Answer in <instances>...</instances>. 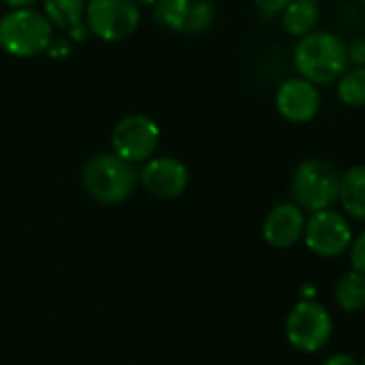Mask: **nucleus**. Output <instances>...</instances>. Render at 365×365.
I'll return each mask as SVG.
<instances>
[{
    "label": "nucleus",
    "instance_id": "1",
    "mask_svg": "<svg viewBox=\"0 0 365 365\" xmlns=\"http://www.w3.org/2000/svg\"><path fill=\"white\" fill-rule=\"evenodd\" d=\"M293 64L299 77L314 86L338 81L349 68V45L334 32L321 30L299 38L293 51Z\"/></svg>",
    "mask_w": 365,
    "mask_h": 365
},
{
    "label": "nucleus",
    "instance_id": "2",
    "mask_svg": "<svg viewBox=\"0 0 365 365\" xmlns=\"http://www.w3.org/2000/svg\"><path fill=\"white\" fill-rule=\"evenodd\" d=\"M137 171L130 163L122 160L113 152L94 154L81 171V184L86 192L105 205H118L133 197L137 186Z\"/></svg>",
    "mask_w": 365,
    "mask_h": 365
},
{
    "label": "nucleus",
    "instance_id": "3",
    "mask_svg": "<svg viewBox=\"0 0 365 365\" xmlns=\"http://www.w3.org/2000/svg\"><path fill=\"white\" fill-rule=\"evenodd\" d=\"M51 28V21L30 6L11 9L0 17V47L15 58H34L49 49Z\"/></svg>",
    "mask_w": 365,
    "mask_h": 365
},
{
    "label": "nucleus",
    "instance_id": "4",
    "mask_svg": "<svg viewBox=\"0 0 365 365\" xmlns=\"http://www.w3.org/2000/svg\"><path fill=\"white\" fill-rule=\"evenodd\" d=\"M293 203L304 212L331 210L340 192V171L325 158H306L291 180Z\"/></svg>",
    "mask_w": 365,
    "mask_h": 365
},
{
    "label": "nucleus",
    "instance_id": "5",
    "mask_svg": "<svg viewBox=\"0 0 365 365\" xmlns=\"http://www.w3.org/2000/svg\"><path fill=\"white\" fill-rule=\"evenodd\" d=\"M331 336L334 319L323 304L302 299L291 308L287 317V340L295 351L314 355L329 344Z\"/></svg>",
    "mask_w": 365,
    "mask_h": 365
},
{
    "label": "nucleus",
    "instance_id": "6",
    "mask_svg": "<svg viewBox=\"0 0 365 365\" xmlns=\"http://www.w3.org/2000/svg\"><path fill=\"white\" fill-rule=\"evenodd\" d=\"M86 21L101 41L120 43L137 32L141 13L135 0H88Z\"/></svg>",
    "mask_w": 365,
    "mask_h": 365
},
{
    "label": "nucleus",
    "instance_id": "7",
    "mask_svg": "<svg viewBox=\"0 0 365 365\" xmlns=\"http://www.w3.org/2000/svg\"><path fill=\"white\" fill-rule=\"evenodd\" d=\"M158 141H160L158 124L143 113H133L122 118L111 133L113 154L130 165L148 163L154 156Z\"/></svg>",
    "mask_w": 365,
    "mask_h": 365
},
{
    "label": "nucleus",
    "instance_id": "8",
    "mask_svg": "<svg viewBox=\"0 0 365 365\" xmlns=\"http://www.w3.org/2000/svg\"><path fill=\"white\" fill-rule=\"evenodd\" d=\"M304 242L310 252L323 259L344 255L353 244V229L344 214L331 210L314 212L306 218Z\"/></svg>",
    "mask_w": 365,
    "mask_h": 365
},
{
    "label": "nucleus",
    "instance_id": "9",
    "mask_svg": "<svg viewBox=\"0 0 365 365\" xmlns=\"http://www.w3.org/2000/svg\"><path fill=\"white\" fill-rule=\"evenodd\" d=\"M216 17L214 0H158L154 4V19L182 34L205 32Z\"/></svg>",
    "mask_w": 365,
    "mask_h": 365
},
{
    "label": "nucleus",
    "instance_id": "10",
    "mask_svg": "<svg viewBox=\"0 0 365 365\" xmlns=\"http://www.w3.org/2000/svg\"><path fill=\"white\" fill-rule=\"evenodd\" d=\"M139 182L152 197L171 201L186 192L190 184V173L182 160L171 156H158L150 158L143 165V169L139 171Z\"/></svg>",
    "mask_w": 365,
    "mask_h": 365
},
{
    "label": "nucleus",
    "instance_id": "11",
    "mask_svg": "<svg viewBox=\"0 0 365 365\" xmlns=\"http://www.w3.org/2000/svg\"><path fill=\"white\" fill-rule=\"evenodd\" d=\"M276 109L278 113L293 124H308L321 111V92L319 86L310 83L304 77H291L280 83L276 90Z\"/></svg>",
    "mask_w": 365,
    "mask_h": 365
},
{
    "label": "nucleus",
    "instance_id": "12",
    "mask_svg": "<svg viewBox=\"0 0 365 365\" xmlns=\"http://www.w3.org/2000/svg\"><path fill=\"white\" fill-rule=\"evenodd\" d=\"M306 216L295 203H278L263 222V237L269 246L287 250L304 240Z\"/></svg>",
    "mask_w": 365,
    "mask_h": 365
},
{
    "label": "nucleus",
    "instance_id": "13",
    "mask_svg": "<svg viewBox=\"0 0 365 365\" xmlns=\"http://www.w3.org/2000/svg\"><path fill=\"white\" fill-rule=\"evenodd\" d=\"M338 201L351 218L365 220V165H355L340 175Z\"/></svg>",
    "mask_w": 365,
    "mask_h": 365
},
{
    "label": "nucleus",
    "instance_id": "14",
    "mask_svg": "<svg viewBox=\"0 0 365 365\" xmlns=\"http://www.w3.org/2000/svg\"><path fill=\"white\" fill-rule=\"evenodd\" d=\"M317 21H319V2L314 0H291L282 11V26L295 38L314 32Z\"/></svg>",
    "mask_w": 365,
    "mask_h": 365
},
{
    "label": "nucleus",
    "instance_id": "15",
    "mask_svg": "<svg viewBox=\"0 0 365 365\" xmlns=\"http://www.w3.org/2000/svg\"><path fill=\"white\" fill-rule=\"evenodd\" d=\"M334 299L344 312H359L365 308V274L346 272L334 287Z\"/></svg>",
    "mask_w": 365,
    "mask_h": 365
},
{
    "label": "nucleus",
    "instance_id": "16",
    "mask_svg": "<svg viewBox=\"0 0 365 365\" xmlns=\"http://www.w3.org/2000/svg\"><path fill=\"white\" fill-rule=\"evenodd\" d=\"M43 6L51 26L64 30H77L86 15V0H43Z\"/></svg>",
    "mask_w": 365,
    "mask_h": 365
},
{
    "label": "nucleus",
    "instance_id": "17",
    "mask_svg": "<svg viewBox=\"0 0 365 365\" xmlns=\"http://www.w3.org/2000/svg\"><path fill=\"white\" fill-rule=\"evenodd\" d=\"M336 83H338V98L344 105L365 107V66L346 68Z\"/></svg>",
    "mask_w": 365,
    "mask_h": 365
},
{
    "label": "nucleus",
    "instance_id": "18",
    "mask_svg": "<svg viewBox=\"0 0 365 365\" xmlns=\"http://www.w3.org/2000/svg\"><path fill=\"white\" fill-rule=\"evenodd\" d=\"M351 265L355 272H361L365 274V231L359 233L357 237H353V244H351Z\"/></svg>",
    "mask_w": 365,
    "mask_h": 365
},
{
    "label": "nucleus",
    "instance_id": "19",
    "mask_svg": "<svg viewBox=\"0 0 365 365\" xmlns=\"http://www.w3.org/2000/svg\"><path fill=\"white\" fill-rule=\"evenodd\" d=\"M252 2L263 15H278L287 9L291 0H252Z\"/></svg>",
    "mask_w": 365,
    "mask_h": 365
},
{
    "label": "nucleus",
    "instance_id": "20",
    "mask_svg": "<svg viewBox=\"0 0 365 365\" xmlns=\"http://www.w3.org/2000/svg\"><path fill=\"white\" fill-rule=\"evenodd\" d=\"M351 62L355 66H365V36L364 38H355L349 45V64Z\"/></svg>",
    "mask_w": 365,
    "mask_h": 365
},
{
    "label": "nucleus",
    "instance_id": "21",
    "mask_svg": "<svg viewBox=\"0 0 365 365\" xmlns=\"http://www.w3.org/2000/svg\"><path fill=\"white\" fill-rule=\"evenodd\" d=\"M323 365H359V361L355 359V357H351V355H346V353H336V355H331V357H327Z\"/></svg>",
    "mask_w": 365,
    "mask_h": 365
},
{
    "label": "nucleus",
    "instance_id": "22",
    "mask_svg": "<svg viewBox=\"0 0 365 365\" xmlns=\"http://www.w3.org/2000/svg\"><path fill=\"white\" fill-rule=\"evenodd\" d=\"M4 4H9L11 9H26V6H30L32 2H36V0H2Z\"/></svg>",
    "mask_w": 365,
    "mask_h": 365
},
{
    "label": "nucleus",
    "instance_id": "23",
    "mask_svg": "<svg viewBox=\"0 0 365 365\" xmlns=\"http://www.w3.org/2000/svg\"><path fill=\"white\" fill-rule=\"evenodd\" d=\"M135 2H137V4H139V2H141V4H156L158 0H135Z\"/></svg>",
    "mask_w": 365,
    "mask_h": 365
},
{
    "label": "nucleus",
    "instance_id": "24",
    "mask_svg": "<svg viewBox=\"0 0 365 365\" xmlns=\"http://www.w3.org/2000/svg\"><path fill=\"white\" fill-rule=\"evenodd\" d=\"M361 365H365V357H364V364H361Z\"/></svg>",
    "mask_w": 365,
    "mask_h": 365
},
{
    "label": "nucleus",
    "instance_id": "25",
    "mask_svg": "<svg viewBox=\"0 0 365 365\" xmlns=\"http://www.w3.org/2000/svg\"><path fill=\"white\" fill-rule=\"evenodd\" d=\"M314 2H321V0H314Z\"/></svg>",
    "mask_w": 365,
    "mask_h": 365
},
{
    "label": "nucleus",
    "instance_id": "26",
    "mask_svg": "<svg viewBox=\"0 0 365 365\" xmlns=\"http://www.w3.org/2000/svg\"><path fill=\"white\" fill-rule=\"evenodd\" d=\"M364 4H365V0H364Z\"/></svg>",
    "mask_w": 365,
    "mask_h": 365
}]
</instances>
